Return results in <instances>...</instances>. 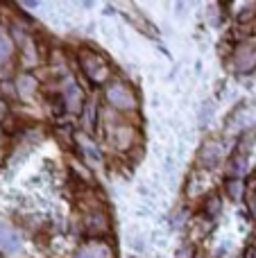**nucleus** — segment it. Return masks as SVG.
<instances>
[{"instance_id": "6ab92c4d", "label": "nucleus", "mask_w": 256, "mask_h": 258, "mask_svg": "<svg viewBox=\"0 0 256 258\" xmlns=\"http://www.w3.org/2000/svg\"><path fill=\"white\" fill-rule=\"evenodd\" d=\"M252 209H254V211H256V200H254V202H252Z\"/></svg>"}, {"instance_id": "f8f14e48", "label": "nucleus", "mask_w": 256, "mask_h": 258, "mask_svg": "<svg viewBox=\"0 0 256 258\" xmlns=\"http://www.w3.org/2000/svg\"><path fill=\"white\" fill-rule=\"evenodd\" d=\"M36 86H39V82H36L32 75H27V73L16 80V89H18V93H21L23 98H30V95L36 91Z\"/></svg>"}, {"instance_id": "2eb2a0df", "label": "nucleus", "mask_w": 256, "mask_h": 258, "mask_svg": "<svg viewBox=\"0 0 256 258\" xmlns=\"http://www.w3.org/2000/svg\"><path fill=\"white\" fill-rule=\"evenodd\" d=\"M220 197L213 192V195H209L207 197V202H204V218H209V220H213L218 213H220Z\"/></svg>"}, {"instance_id": "1a4fd4ad", "label": "nucleus", "mask_w": 256, "mask_h": 258, "mask_svg": "<svg viewBox=\"0 0 256 258\" xmlns=\"http://www.w3.org/2000/svg\"><path fill=\"white\" fill-rule=\"evenodd\" d=\"M75 141H77V145H80V154L84 156L86 163L89 165L102 163V154H100V150L95 147V143L91 141L86 134H75Z\"/></svg>"}, {"instance_id": "9d476101", "label": "nucleus", "mask_w": 256, "mask_h": 258, "mask_svg": "<svg viewBox=\"0 0 256 258\" xmlns=\"http://www.w3.org/2000/svg\"><path fill=\"white\" fill-rule=\"evenodd\" d=\"M0 249L7 251V254H16V251L21 249V238H18V233L3 222H0Z\"/></svg>"}, {"instance_id": "dca6fc26", "label": "nucleus", "mask_w": 256, "mask_h": 258, "mask_svg": "<svg viewBox=\"0 0 256 258\" xmlns=\"http://www.w3.org/2000/svg\"><path fill=\"white\" fill-rule=\"evenodd\" d=\"M225 188H227V192H229L231 200H240V197H243V192H245V183H243V179H234V177H229V179H227V183H225Z\"/></svg>"}, {"instance_id": "7ed1b4c3", "label": "nucleus", "mask_w": 256, "mask_h": 258, "mask_svg": "<svg viewBox=\"0 0 256 258\" xmlns=\"http://www.w3.org/2000/svg\"><path fill=\"white\" fill-rule=\"evenodd\" d=\"M231 66L236 73H249L256 68V39H249L245 43L236 45L231 54Z\"/></svg>"}, {"instance_id": "39448f33", "label": "nucleus", "mask_w": 256, "mask_h": 258, "mask_svg": "<svg viewBox=\"0 0 256 258\" xmlns=\"http://www.w3.org/2000/svg\"><path fill=\"white\" fill-rule=\"evenodd\" d=\"M222 156H225V150L218 141H204L200 145V152H198V163L207 170H213L220 165Z\"/></svg>"}, {"instance_id": "f3484780", "label": "nucleus", "mask_w": 256, "mask_h": 258, "mask_svg": "<svg viewBox=\"0 0 256 258\" xmlns=\"http://www.w3.org/2000/svg\"><path fill=\"white\" fill-rule=\"evenodd\" d=\"M175 258H195V247L193 245L179 247V249H177V254H175Z\"/></svg>"}, {"instance_id": "9b49d317", "label": "nucleus", "mask_w": 256, "mask_h": 258, "mask_svg": "<svg viewBox=\"0 0 256 258\" xmlns=\"http://www.w3.org/2000/svg\"><path fill=\"white\" fill-rule=\"evenodd\" d=\"M254 143H256V132L254 129H247V132L243 134V136L236 141V152L234 154H240V156H247L249 154V150L254 147Z\"/></svg>"}, {"instance_id": "20e7f679", "label": "nucleus", "mask_w": 256, "mask_h": 258, "mask_svg": "<svg viewBox=\"0 0 256 258\" xmlns=\"http://www.w3.org/2000/svg\"><path fill=\"white\" fill-rule=\"evenodd\" d=\"M109 138H111V143L120 152H130L132 147L136 145L139 132H136V129L130 125V122H118V125H113V129L109 132Z\"/></svg>"}, {"instance_id": "0eeeda50", "label": "nucleus", "mask_w": 256, "mask_h": 258, "mask_svg": "<svg viewBox=\"0 0 256 258\" xmlns=\"http://www.w3.org/2000/svg\"><path fill=\"white\" fill-rule=\"evenodd\" d=\"M109 227H111V222H109V218H107L104 211H86L84 229H86V233H89L91 238L104 236V233L109 231Z\"/></svg>"}, {"instance_id": "4468645a", "label": "nucleus", "mask_w": 256, "mask_h": 258, "mask_svg": "<svg viewBox=\"0 0 256 258\" xmlns=\"http://www.w3.org/2000/svg\"><path fill=\"white\" fill-rule=\"evenodd\" d=\"M84 129L86 132H93L95 125H98V109H95V104L93 102H89V104H84Z\"/></svg>"}, {"instance_id": "f03ea898", "label": "nucleus", "mask_w": 256, "mask_h": 258, "mask_svg": "<svg viewBox=\"0 0 256 258\" xmlns=\"http://www.w3.org/2000/svg\"><path fill=\"white\" fill-rule=\"evenodd\" d=\"M104 100L109 102V107H113L116 111H136L139 109V98H136V91L132 89L127 82L113 80L107 84L104 89Z\"/></svg>"}, {"instance_id": "423d86ee", "label": "nucleus", "mask_w": 256, "mask_h": 258, "mask_svg": "<svg viewBox=\"0 0 256 258\" xmlns=\"http://www.w3.org/2000/svg\"><path fill=\"white\" fill-rule=\"evenodd\" d=\"M63 102H66V109L68 111H84V91H82V86L77 84L73 77H66V82H63V93H61Z\"/></svg>"}, {"instance_id": "ddd939ff", "label": "nucleus", "mask_w": 256, "mask_h": 258, "mask_svg": "<svg viewBox=\"0 0 256 258\" xmlns=\"http://www.w3.org/2000/svg\"><path fill=\"white\" fill-rule=\"evenodd\" d=\"M247 170V156H240V154H234L229 161V174L234 179H240Z\"/></svg>"}, {"instance_id": "a211bd4d", "label": "nucleus", "mask_w": 256, "mask_h": 258, "mask_svg": "<svg viewBox=\"0 0 256 258\" xmlns=\"http://www.w3.org/2000/svg\"><path fill=\"white\" fill-rule=\"evenodd\" d=\"M7 52H9V45H7V41L0 36V59H5L7 57Z\"/></svg>"}, {"instance_id": "f257e3e1", "label": "nucleus", "mask_w": 256, "mask_h": 258, "mask_svg": "<svg viewBox=\"0 0 256 258\" xmlns=\"http://www.w3.org/2000/svg\"><path fill=\"white\" fill-rule=\"evenodd\" d=\"M80 68L91 84H95V86L109 84L111 63H109L100 52H95V50H80Z\"/></svg>"}, {"instance_id": "6e6552de", "label": "nucleus", "mask_w": 256, "mask_h": 258, "mask_svg": "<svg viewBox=\"0 0 256 258\" xmlns=\"http://www.w3.org/2000/svg\"><path fill=\"white\" fill-rule=\"evenodd\" d=\"M75 258H113V247L100 238H91L86 245L77 249Z\"/></svg>"}]
</instances>
